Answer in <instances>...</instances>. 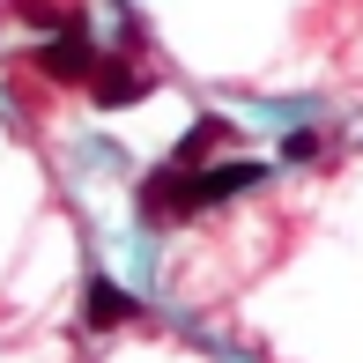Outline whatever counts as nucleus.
Instances as JSON below:
<instances>
[{
	"instance_id": "obj_5",
	"label": "nucleus",
	"mask_w": 363,
	"mask_h": 363,
	"mask_svg": "<svg viewBox=\"0 0 363 363\" xmlns=\"http://www.w3.org/2000/svg\"><path fill=\"white\" fill-rule=\"evenodd\" d=\"M216 141H230V119H201V126H193L186 141H178V156H171V163H178V171H201Z\"/></svg>"
},
{
	"instance_id": "obj_3",
	"label": "nucleus",
	"mask_w": 363,
	"mask_h": 363,
	"mask_svg": "<svg viewBox=\"0 0 363 363\" xmlns=\"http://www.w3.org/2000/svg\"><path fill=\"white\" fill-rule=\"evenodd\" d=\"M89 89H96V104H104V111H119V104H134V96H148V74L134 67V60H96Z\"/></svg>"
},
{
	"instance_id": "obj_2",
	"label": "nucleus",
	"mask_w": 363,
	"mask_h": 363,
	"mask_svg": "<svg viewBox=\"0 0 363 363\" xmlns=\"http://www.w3.org/2000/svg\"><path fill=\"white\" fill-rule=\"evenodd\" d=\"M259 163H245V156H230V163H216V171H186V193H193V208H216V201H230V193H245V186H259Z\"/></svg>"
},
{
	"instance_id": "obj_1",
	"label": "nucleus",
	"mask_w": 363,
	"mask_h": 363,
	"mask_svg": "<svg viewBox=\"0 0 363 363\" xmlns=\"http://www.w3.org/2000/svg\"><path fill=\"white\" fill-rule=\"evenodd\" d=\"M96 60H104V52L82 38V23H67V30H52V45L38 52V67L52 74V82H89V74H96Z\"/></svg>"
},
{
	"instance_id": "obj_6",
	"label": "nucleus",
	"mask_w": 363,
	"mask_h": 363,
	"mask_svg": "<svg viewBox=\"0 0 363 363\" xmlns=\"http://www.w3.org/2000/svg\"><path fill=\"white\" fill-rule=\"evenodd\" d=\"M282 156H289V163H304V156H319V134H304V126H296V134L282 141Z\"/></svg>"
},
{
	"instance_id": "obj_4",
	"label": "nucleus",
	"mask_w": 363,
	"mask_h": 363,
	"mask_svg": "<svg viewBox=\"0 0 363 363\" xmlns=\"http://www.w3.org/2000/svg\"><path fill=\"white\" fill-rule=\"evenodd\" d=\"M126 319H134V296L111 289V282H89V326H104V334H111V326H126Z\"/></svg>"
}]
</instances>
